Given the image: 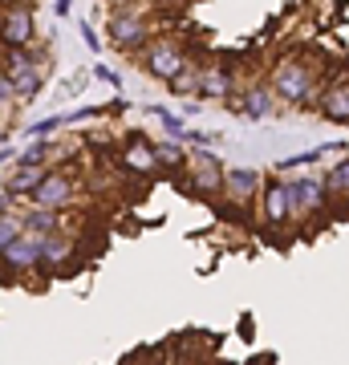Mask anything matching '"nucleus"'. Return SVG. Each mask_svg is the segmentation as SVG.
Instances as JSON below:
<instances>
[{"label":"nucleus","instance_id":"1","mask_svg":"<svg viewBox=\"0 0 349 365\" xmlns=\"http://www.w3.org/2000/svg\"><path fill=\"white\" fill-rule=\"evenodd\" d=\"M106 37H110L114 49H122L134 61L155 41V16L146 13V9H138V0L134 4H122V9H114V13L106 16Z\"/></svg>","mask_w":349,"mask_h":365},{"label":"nucleus","instance_id":"2","mask_svg":"<svg viewBox=\"0 0 349 365\" xmlns=\"http://www.w3.org/2000/svg\"><path fill=\"white\" fill-rule=\"evenodd\" d=\"M268 86L272 93L280 98L285 106H309L317 102V93H321V78H317V69L309 61H300V57H285V61H276L268 73Z\"/></svg>","mask_w":349,"mask_h":365},{"label":"nucleus","instance_id":"3","mask_svg":"<svg viewBox=\"0 0 349 365\" xmlns=\"http://www.w3.org/2000/svg\"><path fill=\"white\" fill-rule=\"evenodd\" d=\"M223 175H228V167H223L220 158L211 155L207 146H195L191 150V163H187V182H183V191H191V195H223Z\"/></svg>","mask_w":349,"mask_h":365},{"label":"nucleus","instance_id":"4","mask_svg":"<svg viewBox=\"0 0 349 365\" xmlns=\"http://www.w3.org/2000/svg\"><path fill=\"white\" fill-rule=\"evenodd\" d=\"M4 73L13 78V90H16V102H33L45 86V66L37 61V53L33 49H9L4 57Z\"/></svg>","mask_w":349,"mask_h":365},{"label":"nucleus","instance_id":"5","mask_svg":"<svg viewBox=\"0 0 349 365\" xmlns=\"http://www.w3.org/2000/svg\"><path fill=\"white\" fill-rule=\"evenodd\" d=\"M138 61H143V69H146V73H151L155 81H171L175 73H179V69L191 66L187 49H183L175 37H155L143 53H138Z\"/></svg>","mask_w":349,"mask_h":365},{"label":"nucleus","instance_id":"6","mask_svg":"<svg viewBox=\"0 0 349 365\" xmlns=\"http://www.w3.org/2000/svg\"><path fill=\"white\" fill-rule=\"evenodd\" d=\"M0 41L9 49H33V41H37V13H33L29 0H16V4H9L0 13Z\"/></svg>","mask_w":349,"mask_h":365},{"label":"nucleus","instance_id":"7","mask_svg":"<svg viewBox=\"0 0 349 365\" xmlns=\"http://www.w3.org/2000/svg\"><path fill=\"white\" fill-rule=\"evenodd\" d=\"M78 199V179L69 175V170H49L45 179H41V187L29 195V203L33 207H53V211H65L69 203Z\"/></svg>","mask_w":349,"mask_h":365},{"label":"nucleus","instance_id":"8","mask_svg":"<svg viewBox=\"0 0 349 365\" xmlns=\"http://www.w3.org/2000/svg\"><path fill=\"white\" fill-rule=\"evenodd\" d=\"M228 106H232L236 114L260 122V118L276 114V93H272V86H264V81H252L244 93H228Z\"/></svg>","mask_w":349,"mask_h":365},{"label":"nucleus","instance_id":"9","mask_svg":"<svg viewBox=\"0 0 349 365\" xmlns=\"http://www.w3.org/2000/svg\"><path fill=\"white\" fill-rule=\"evenodd\" d=\"M45 256H41V235L37 232H21L9 244V252L0 256V268H9V272H37Z\"/></svg>","mask_w":349,"mask_h":365},{"label":"nucleus","instance_id":"10","mask_svg":"<svg viewBox=\"0 0 349 365\" xmlns=\"http://www.w3.org/2000/svg\"><path fill=\"white\" fill-rule=\"evenodd\" d=\"M260 220L268 227H280V223L293 220V199H288V179H272L260 187Z\"/></svg>","mask_w":349,"mask_h":365},{"label":"nucleus","instance_id":"11","mask_svg":"<svg viewBox=\"0 0 349 365\" xmlns=\"http://www.w3.org/2000/svg\"><path fill=\"white\" fill-rule=\"evenodd\" d=\"M260 187H264V175L252 167H236L223 175V195L232 199V203H240V207H248L252 199H260Z\"/></svg>","mask_w":349,"mask_h":365},{"label":"nucleus","instance_id":"12","mask_svg":"<svg viewBox=\"0 0 349 365\" xmlns=\"http://www.w3.org/2000/svg\"><path fill=\"white\" fill-rule=\"evenodd\" d=\"M288 199H293V215H309V211H321L329 191H325V179H288Z\"/></svg>","mask_w":349,"mask_h":365},{"label":"nucleus","instance_id":"13","mask_svg":"<svg viewBox=\"0 0 349 365\" xmlns=\"http://www.w3.org/2000/svg\"><path fill=\"white\" fill-rule=\"evenodd\" d=\"M122 163H126L134 175H155V170H158L155 143H151V138H143V134H134V138L126 143V150H122Z\"/></svg>","mask_w":349,"mask_h":365},{"label":"nucleus","instance_id":"14","mask_svg":"<svg viewBox=\"0 0 349 365\" xmlns=\"http://www.w3.org/2000/svg\"><path fill=\"white\" fill-rule=\"evenodd\" d=\"M45 175H49V167H29V163H16V167L4 175V182H9V191H13L16 199H29L41 187Z\"/></svg>","mask_w":349,"mask_h":365},{"label":"nucleus","instance_id":"15","mask_svg":"<svg viewBox=\"0 0 349 365\" xmlns=\"http://www.w3.org/2000/svg\"><path fill=\"white\" fill-rule=\"evenodd\" d=\"M41 256H45L41 268H65L69 256H74V235H65V227H61V232L41 235Z\"/></svg>","mask_w":349,"mask_h":365},{"label":"nucleus","instance_id":"16","mask_svg":"<svg viewBox=\"0 0 349 365\" xmlns=\"http://www.w3.org/2000/svg\"><path fill=\"white\" fill-rule=\"evenodd\" d=\"M321 114L329 118V122H345L349 126V81H333V86L321 93Z\"/></svg>","mask_w":349,"mask_h":365},{"label":"nucleus","instance_id":"17","mask_svg":"<svg viewBox=\"0 0 349 365\" xmlns=\"http://www.w3.org/2000/svg\"><path fill=\"white\" fill-rule=\"evenodd\" d=\"M236 90V78L228 66H211L203 69V90H199V98H216V102H228V93Z\"/></svg>","mask_w":349,"mask_h":365},{"label":"nucleus","instance_id":"18","mask_svg":"<svg viewBox=\"0 0 349 365\" xmlns=\"http://www.w3.org/2000/svg\"><path fill=\"white\" fill-rule=\"evenodd\" d=\"M21 220H25V232H37V235L61 232V211H53V207H33V203H29V207L21 211Z\"/></svg>","mask_w":349,"mask_h":365},{"label":"nucleus","instance_id":"19","mask_svg":"<svg viewBox=\"0 0 349 365\" xmlns=\"http://www.w3.org/2000/svg\"><path fill=\"white\" fill-rule=\"evenodd\" d=\"M155 158H158V170H183L187 163H191V155H187V146H183V138H163V143H155Z\"/></svg>","mask_w":349,"mask_h":365},{"label":"nucleus","instance_id":"20","mask_svg":"<svg viewBox=\"0 0 349 365\" xmlns=\"http://www.w3.org/2000/svg\"><path fill=\"white\" fill-rule=\"evenodd\" d=\"M167 90L175 93V98H199V90H203V69H199V66L179 69V73L167 81Z\"/></svg>","mask_w":349,"mask_h":365},{"label":"nucleus","instance_id":"21","mask_svg":"<svg viewBox=\"0 0 349 365\" xmlns=\"http://www.w3.org/2000/svg\"><path fill=\"white\" fill-rule=\"evenodd\" d=\"M53 155H57V143H53V138H33V143H29L25 150L16 155V163H29V167H45Z\"/></svg>","mask_w":349,"mask_h":365},{"label":"nucleus","instance_id":"22","mask_svg":"<svg viewBox=\"0 0 349 365\" xmlns=\"http://www.w3.org/2000/svg\"><path fill=\"white\" fill-rule=\"evenodd\" d=\"M325 191H329V195H349V158H341V163L325 175Z\"/></svg>","mask_w":349,"mask_h":365},{"label":"nucleus","instance_id":"23","mask_svg":"<svg viewBox=\"0 0 349 365\" xmlns=\"http://www.w3.org/2000/svg\"><path fill=\"white\" fill-rule=\"evenodd\" d=\"M25 232V220L16 215V211H9V215H0V256L9 252V244H13L16 235Z\"/></svg>","mask_w":349,"mask_h":365},{"label":"nucleus","instance_id":"24","mask_svg":"<svg viewBox=\"0 0 349 365\" xmlns=\"http://www.w3.org/2000/svg\"><path fill=\"white\" fill-rule=\"evenodd\" d=\"M155 118L163 122V130H167V134H175V138H183V134H187V122H183L179 114H171V110H163V106H155Z\"/></svg>","mask_w":349,"mask_h":365},{"label":"nucleus","instance_id":"25","mask_svg":"<svg viewBox=\"0 0 349 365\" xmlns=\"http://www.w3.org/2000/svg\"><path fill=\"white\" fill-rule=\"evenodd\" d=\"M16 102V90H13V78L0 69V118H9V110H13Z\"/></svg>","mask_w":349,"mask_h":365},{"label":"nucleus","instance_id":"26","mask_svg":"<svg viewBox=\"0 0 349 365\" xmlns=\"http://www.w3.org/2000/svg\"><path fill=\"white\" fill-rule=\"evenodd\" d=\"M317 158H321V150H309V155L285 158V163H280V167H276V170H297V167H309V163H317Z\"/></svg>","mask_w":349,"mask_h":365},{"label":"nucleus","instance_id":"27","mask_svg":"<svg viewBox=\"0 0 349 365\" xmlns=\"http://www.w3.org/2000/svg\"><path fill=\"white\" fill-rule=\"evenodd\" d=\"M65 126V118H45V122H37V126H33V138H49L53 130H61Z\"/></svg>","mask_w":349,"mask_h":365},{"label":"nucleus","instance_id":"28","mask_svg":"<svg viewBox=\"0 0 349 365\" xmlns=\"http://www.w3.org/2000/svg\"><path fill=\"white\" fill-rule=\"evenodd\" d=\"M13 207H16V195H13V191H9V182L0 179V215H9V211H13Z\"/></svg>","mask_w":349,"mask_h":365},{"label":"nucleus","instance_id":"29","mask_svg":"<svg viewBox=\"0 0 349 365\" xmlns=\"http://www.w3.org/2000/svg\"><path fill=\"white\" fill-rule=\"evenodd\" d=\"M183 143H191V146H207V143H216V134H211V130H187V134H183Z\"/></svg>","mask_w":349,"mask_h":365},{"label":"nucleus","instance_id":"30","mask_svg":"<svg viewBox=\"0 0 349 365\" xmlns=\"http://www.w3.org/2000/svg\"><path fill=\"white\" fill-rule=\"evenodd\" d=\"M93 78L110 81V86H114V90H118V81H122V78H118V73H114V69H110V66H93Z\"/></svg>","mask_w":349,"mask_h":365},{"label":"nucleus","instance_id":"31","mask_svg":"<svg viewBox=\"0 0 349 365\" xmlns=\"http://www.w3.org/2000/svg\"><path fill=\"white\" fill-rule=\"evenodd\" d=\"M81 37H86V45H90V49H102V41H98V33H93L90 21H81Z\"/></svg>","mask_w":349,"mask_h":365},{"label":"nucleus","instance_id":"32","mask_svg":"<svg viewBox=\"0 0 349 365\" xmlns=\"http://www.w3.org/2000/svg\"><path fill=\"white\" fill-rule=\"evenodd\" d=\"M16 155H21V150H13V146H4V150H0V167H9V163H16Z\"/></svg>","mask_w":349,"mask_h":365},{"label":"nucleus","instance_id":"33","mask_svg":"<svg viewBox=\"0 0 349 365\" xmlns=\"http://www.w3.org/2000/svg\"><path fill=\"white\" fill-rule=\"evenodd\" d=\"M69 4H74V0H53V9H57V13H61V16L69 13Z\"/></svg>","mask_w":349,"mask_h":365},{"label":"nucleus","instance_id":"34","mask_svg":"<svg viewBox=\"0 0 349 365\" xmlns=\"http://www.w3.org/2000/svg\"><path fill=\"white\" fill-rule=\"evenodd\" d=\"M106 4H110V9H122V4H134V0H106Z\"/></svg>","mask_w":349,"mask_h":365}]
</instances>
